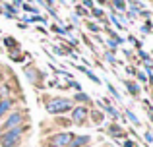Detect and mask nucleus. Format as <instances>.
<instances>
[{
  "label": "nucleus",
  "instance_id": "2f4dec72",
  "mask_svg": "<svg viewBox=\"0 0 153 147\" xmlns=\"http://www.w3.org/2000/svg\"><path fill=\"white\" fill-rule=\"evenodd\" d=\"M99 2H101V4H105V2H107V0H99Z\"/></svg>",
  "mask_w": 153,
  "mask_h": 147
},
{
  "label": "nucleus",
  "instance_id": "c756f323",
  "mask_svg": "<svg viewBox=\"0 0 153 147\" xmlns=\"http://www.w3.org/2000/svg\"><path fill=\"white\" fill-rule=\"evenodd\" d=\"M54 2H56V0H47V4H49V8H51V6H52Z\"/></svg>",
  "mask_w": 153,
  "mask_h": 147
},
{
  "label": "nucleus",
  "instance_id": "a211bd4d",
  "mask_svg": "<svg viewBox=\"0 0 153 147\" xmlns=\"http://www.w3.org/2000/svg\"><path fill=\"white\" fill-rule=\"evenodd\" d=\"M87 27H89V29L93 31V33H97V31H99V27L95 25V23H87Z\"/></svg>",
  "mask_w": 153,
  "mask_h": 147
},
{
  "label": "nucleus",
  "instance_id": "0eeeda50",
  "mask_svg": "<svg viewBox=\"0 0 153 147\" xmlns=\"http://www.w3.org/2000/svg\"><path fill=\"white\" fill-rule=\"evenodd\" d=\"M87 141H89V136H79V137H76V140H72V147H79V145H85Z\"/></svg>",
  "mask_w": 153,
  "mask_h": 147
},
{
  "label": "nucleus",
  "instance_id": "5701e85b",
  "mask_svg": "<svg viewBox=\"0 0 153 147\" xmlns=\"http://www.w3.org/2000/svg\"><path fill=\"white\" fill-rule=\"evenodd\" d=\"M146 141H149V143L153 141V136H151V132H146Z\"/></svg>",
  "mask_w": 153,
  "mask_h": 147
},
{
  "label": "nucleus",
  "instance_id": "20e7f679",
  "mask_svg": "<svg viewBox=\"0 0 153 147\" xmlns=\"http://www.w3.org/2000/svg\"><path fill=\"white\" fill-rule=\"evenodd\" d=\"M87 114H89V110H87L85 106H76V109L72 110V120H74L76 124H83Z\"/></svg>",
  "mask_w": 153,
  "mask_h": 147
},
{
  "label": "nucleus",
  "instance_id": "c85d7f7f",
  "mask_svg": "<svg viewBox=\"0 0 153 147\" xmlns=\"http://www.w3.org/2000/svg\"><path fill=\"white\" fill-rule=\"evenodd\" d=\"M14 4H16V6H22L23 2H22V0H14Z\"/></svg>",
  "mask_w": 153,
  "mask_h": 147
},
{
  "label": "nucleus",
  "instance_id": "2eb2a0df",
  "mask_svg": "<svg viewBox=\"0 0 153 147\" xmlns=\"http://www.w3.org/2000/svg\"><path fill=\"white\" fill-rule=\"evenodd\" d=\"M54 54H58V56H62V54H66V50H64V47H54Z\"/></svg>",
  "mask_w": 153,
  "mask_h": 147
},
{
  "label": "nucleus",
  "instance_id": "39448f33",
  "mask_svg": "<svg viewBox=\"0 0 153 147\" xmlns=\"http://www.w3.org/2000/svg\"><path fill=\"white\" fill-rule=\"evenodd\" d=\"M22 120H23V112H14V114H12V116L6 120L4 128H8V130L18 128V126H22Z\"/></svg>",
  "mask_w": 153,
  "mask_h": 147
},
{
  "label": "nucleus",
  "instance_id": "9d476101",
  "mask_svg": "<svg viewBox=\"0 0 153 147\" xmlns=\"http://www.w3.org/2000/svg\"><path fill=\"white\" fill-rule=\"evenodd\" d=\"M76 101H79V103H89V95H85V93H78V95H76Z\"/></svg>",
  "mask_w": 153,
  "mask_h": 147
},
{
  "label": "nucleus",
  "instance_id": "a878e982",
  "mask_svg": "<svg viewBox=\"0 0 153 147\" xmlns=\"http://www.w3.org/2000/svg\"><path fill=\"white\" fill-rule=\"evenodd\" d=\"M138 78H140V81H147V79H146V74H142V72L138 74Z\"/></svg>",
  "mask_w": 153,
  "mask_h": 147
},
{
  "label": "nucleus",
  "instance_id": "1a4fd4ad",
  "mask_svg": "<svg viewBox=\"0 0 153 147\" xmlns=\"http://www.w3.org/2000/svg\"><path fill=\"white\" fill-rule=\"evenodd\" d=\"M112 6H114L116 10H120V12L126 10V2H124V0H112Z\"/></svg>",
  "mask_w": 153,
  "mask_h": 147
},
{
  "label": "nucleus",
  "instance_id": "7ed1b4c3",
  "mask_svg": "<svg viewBox=\"0 0 153 147\" xmlns=\"http://www.w3.org/2000/svg\"><path fill=\"white\" fill-rule=\"evenodd\" d=\"M72 140H74V136H72L70 132H64V134H56V136L51 137V145L54 147H62V145H70Z\"/></svg>",
  "mask_w": 153,
  "mask_h": 147
},
{
  "label": "nucleus",
  "instance_id": "4468645a",
  "mask_svg": "<svg viewBox=\"0 0 153 147\" xmlns=\"http://www.w3.org/2000/svg\"><path fill=\"white\" fill-rule=\"evenodd\" d=\"M126 114H128V118H130V120H132V122H134V124H136V126H140V120H138V118H136V116H134V114H132V112H130V110H126Z\"/></svg>",
  "mask_w": 153,
  "mask_h": 147
},
{
  "label": "nucleus",
  "instance_id": "aec40b11",
  "mask_svg": "<svg viewBox=\"0 0 153 147\" xmlns=\"http://www.w3.org/2000/svg\"><path fill=\"white\" fill-rule=\"evenodd\" d=\"M23 8H25V12H31V14H35V12H37L33 6H27V4H23Z\"/></svg>",
  "mask_w": 153,
  "mask_h": 147
},
{
  "label": "nucleus",
  "instance_id": "dca6fc26",
  "mask_svg": "<svg viewBox=\"0 0 153 147\" xmlns=\"http://www.w3.org/2000/svg\"><path fill=\"white\" fill-rule=\"evenodd\" d=\"M107 87H108V91H111V93H112V95H114V97H116V99H120V95H118V91H116V89H114V87H112V85H111V83H107Z\"/></svg>",
  "mask_w": 153,
  "mask_h": 147
},
{
  "label": "nucleus",
  "instance_id": "f8f14e48",
  "mask_svg": "<svg viewBox=\"0 0 153 147\" xmlns=\"http://www.w3.org/2000/svg\"><path fill=\"white\" fill-rule=\"evenodd\" d=\"M111 134H112V136H120V134H122V130H120L116 124H112L111 126Z\"/></svg>",
  "mask_w": 153,
  "mask_h": 147
},
{
  "label": "nucleus",
  "instance_id": "f3484780",
  "mask_svg": "<svg viewBox=\"0 0 153 147\" xmlns=\"http://www.w3.org/2000/svg\"><path fill=\"white\" fill-rule=\"evenodd\" d=\"M82 4L85 8H91V6H93V0H82Z\"/></svg>",
  "mask_w": 153,
  "mask_h": 147
},
{
  "label": "nucleus",
  "instance_id": "9b49d317",
  "mask_svg": "<svg viewBox=\"0 0 153 147\" xmlns=\"http://www.w3.org/2000/svg\"><path fill=\"white\" fill-rule=\"evenodd\" d=\"M85 74H87V78H89V79H91V81H93V83H97V85H99V83H101V79H99V78H97V75H95V74H91L89 70H87Z\"/></svg>",
  "mask_w": 153,
  "mask_h": 147
},
{
  "label": "nucleus",
  "instance_id": "4be33fe9",
  "mask_svg": "<svg viewBox=\"0 0 153 147\" xmlns=\"http://www.w3.org/2000/svg\"><path fill=\"white\" fill-rule=\"evenodd\" d=\"M108 47H111L112 50H116V47H118V43H116V41H108Z\"/></svg>",
  "mask_w": 153,
  "mask_h": 147
},
{
  "label": "nucleus",
  "instance_id": "b1692460",
  "mask_svg": "<svg viewBox=\"0 0 153 147\" xmlns=\"http://www.w3.org/2000/svg\"><path fill=\"white\" fill-rule=\"evenodd\" d=\"M4 43H6V45H8V47H12V45H16V41H14V39H10V37H8V39H6V41H4Z\"/></svg>",
  "mask_w": 153,
  "mask_h": 147
},
{
  "label": "nucleus",
  "instance_id": "cd10ccee",
  "mask_svg": "<svg viewBox=\"0 0 153 147\" xmlns=\"http://www.w3.org/2000/svg\"><path fill=\"white\" fill-rule=\"evenodd\" d=\"M124 147H134V143H132V141H130V140H128V141H126V143H124Z\"/></svg>",
  "mask_w": 153,
  "mask_h": 147
},
{
  "label": "nucleus",
  "instance_id": "f03ea898",
  "mask_svg": "<svg viewBox=\"0 0 153 147\" xmlns=\"http://www.w3.org/2000/svg\"><path fill=\"white\" fill-rule=\"evenodd\" d=\"M22 132H23V128H12V130H8L4 136H0V143H2V147H16L19 143Z\"/></svg>",
  "mask_w": 153,
  "mask_h": 147
},
{
  "label": "nucleus",
  "instance_id": "423d86ee",
  "mask_svg": "<svg viewBox=\"0 0 153 147\" xmlns=\"http://www.w3.org/2000/svg\"><path fill=\"white\" fill-rule=\"evenodd\" d=\"M124 85L128 87V91H130L134 97H138L140 95V87H138V83H134V81H130V79H124Z\"/></svg>",
  "mask_w": 153,
  "mask_h": 147
},
{
  "label": "nucleus",
  "instance_id": "ddd939ff",
  "mask_svg": "<svg viewBox=\"0 0 153 147\" xmlns=\"http://www.w3.org/2000/svg\"><path fill=\"white\" fill-rule=\"evenodd\" d=\"M52 31H56L58 35H68V33H66V29H64V27H58V25L52 27Z\"/></svg>",
  "mask_w": 153,
  "mask_h": 147
},
{
  "label": "nucleus",
  "instance_id": "bb28decb",
  "mask_svg": "<svg viewBox=\"0 0 153 147\" xmlns=\"http://www.w3.org/2000/svg\"><path fill=\"white\" fill-rule=\"evenodd\" d=\"M78 12H79L82 16H87V14H89V12H87V10H83V8H78Z\"/></svg>",
  "mask_w": 153,
  "mask_h": 147
},
{
  "label": "nucleus",
  "instance_id": "6ab92c4d",
  "mask_svg": "<svg viewBox=\"0 0 153 147\" xmlns=\"http://www.w3.org/2000/svg\"><path fill=\"white\" fill-rule=\"evenodd\" d=\"M91 14H93L95 18H99V19H101V16H103V10H93Z\"/></svg>",
  "mask_w": 153,
  "mask_h": 147
},
{
  "label": "nucleus",
  "instance_id": "f257e3e1",
  "mask_svg": "<svg viewBox=\"0 0 153 147\" xmlns=\"http://www.w3.org/2000/svg\"><path fill=\"white\" fill-rule=\"evenodd\" d=\"M72 109V101L68 99H52V101L47 103V112L51 114H62V112H68Z\"/></svg>",
  "mask_w": 153,
  "mask_h": 147
},
{
  "label": "nucleus",
  "instance_id": "6e6552de",
  "mask_svg": "<svg viewBox=\"0 0 153 147\" xmlns=\"http://www.w3.org/2000/svg\"><path fill=\"white\" fill-rule=\"evenodd\" d=\"M99 105H101V106H105V110H107V112L111 114L112 118H118V112H116V109H112V106H108V105H103L101 101H99Z\"/></svg>",
  "mask_w": 153,
  "mask_h": 147
},
{
  "label": "nucleus",
  "instance_id": "412c9836",
  "mask_svg": "<svg viewBox=\"0 0 153 147\" xmlns=\"http://www.w3.org/2000/svg\"><path fill=\"white\" fill-rule=\"evenodd\" d=\"M105 58H107V60H108V62H114V56H112V54H111V52H105Z\"/></svg>",
  "mask_w": 153,
  "mask_h": 147
},
{
  "label": "nucleus",
  "instance_id": "393cba45",
  "mask_svg": "<svg viewBox=\"0 0 153 147\" xmlns=\"http://www.w3.org/2000/svg\"><path fill=\"white\" fill-rule=\"evenodd\" d=\"M136 16H138V12H134V10L128 12V18H136Z\"/></svg>",
  "mask_w": 153,
  "mask_h": 147
},
{
  "label": "nucleus",
  "instance_id": "7c9ffc66",
  "mask_svg": "<svg viewBox=\"0 0 153 147\" xmlns=\"http://www.w3.org/2000/svg\"><path fill=\"white\" fill-rule=\"evenodd\" d=\"M149 81H151V83H153V74H151V75H149Z\"/></svg>",
  "mask_w": 153,
  "mask_h": 147
}]
</instances>
